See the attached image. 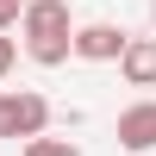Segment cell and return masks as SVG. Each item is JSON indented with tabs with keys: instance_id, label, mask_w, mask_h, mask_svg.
<instances>
[{
	"instance_id": "obj_6",
	"label": "cell",
	"mask_w": 156,
	"mask_h": 156,
	"mask_svg": "<svg viewBox=\"0 0 156 156\" xmlns=\"http://www.w3.org/2000/svg\"><path fill=\"white\" fill-rule=\"evenodd\" d=\"M19 156H81V150H75L69 137H50V131H44V137H31V144H25Z\"/></svg>"
},
{
	"instance_id": "obj_9",
	"label": "cell",
	"mask_w": 156,
	"mask_h": 156,
	"mask_svg": "<svg viewBox=\"0 0 156 156\" xmlns=\"http://www.w3.org/2000/svg\"><path fill=\"white\" fill-rule=\"evenodd\" d=\"M150 25H156V0H150Z\"/></svg>"
},
{
	"instance_id": "obj_7",
	"label": "cell",
	"mask_w": 156,
	"mask_h": 156,
	"mask_svg": "<svg viewBox=\"0 0 156 156\" xmlns=\"http://www.w3.org/2000/svg\"><path fill=\"white\" fill-rule=\"evenodd\" d=\"M12 62H19V37H0V81L12 75Z\"/></svg>"
},
{
	"instance_id": "obj_2",
	"label": "cell",
	"mask_w": 156,
	"mask_h": 156,
	"mask_svg": "<svg viewBox=\"0 0 156 156\" xmlns=\"http://www.w3.org/2000/svg\"><path fill=\"white\" fill-rule=\"evenodd\" d=\"M50 100L37 94V87H0V137H44L50 131Z\"/></svg>"
},
{
	"instance_id": "obj_4",
	"label": "cell",
	"mask_w": 156,
	"mask_h": 156,
	"mask_svg": "<svg viewBox=\"0 0 156 156\" xmlns=\"http://www.w3.org/2000/svg\"><path fill=\"white\" fill-rule=\"evenodd\" d=\"M119 150H131V156L156 150V100H131L119 112Z\"/></svg>"
},
{
	"instance_id": "obj_8",
	"label": "cell",
	"mask_w": 156,
	"mask_h": 156,
	"mask_svg": "<svg viewBox=\"0 0 156 156\" xmlns=\"http://www.w3.org/2000/svg\"><path fill=\"white\" fill-rule=\"evenodd\" d=\"M19 12H25V0H0V37L19 25Z\"/></svg>"
},
{
	"instance_id": "obj_5",
	"label": "cell",
	"mask_w": 156,
	"mask_h": 156,
	"mask_svg": "<svg viewBox=\"0 0 156 156\" xmlns=\"http://www.w3.org/2000/svg\"><path fill=\"white\" fill-rule=\"evenodd\" d=\"M119 75H125V87H156V37H125Z\"/></svg>"
},
{
	"instance_id": "obj_3",
	"label": "cell",
	"mask_w": 156,
	"mask_h": 156,
	"mask_svg": "<svg viewBox=\"0 0 156 156\" xmlns=\"http://www.w3.org/2000/svg\"><path fill=\"white\" fill-rule=\"evenodd\" d=\"M125 25H112V19H87V25H75L69 31V56H81V62H119V50H125Z\"/></svg>"
},
{
	"instance_id": "obj_1",
	"label": "cell",
	"mask_w": 156,
	"mask_h": 156,
	"mask_svg": "<svg viewBox=\"0 0 156 156\" xmlns=\"http://www.w3.org/2000/svg\"><path fill=\"white\" fill-rule=\"evenodd\" d=\"M69 31H75L69 0H25L19 37H25V56H31L37 69H62V62H69Z\"/></svg>"
}]
</instances>
